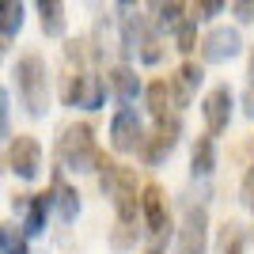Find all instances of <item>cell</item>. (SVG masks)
I'll return each instance as SVG.
<instances>
[{"mask_svg": "<svg viewBox=\"0 0 254 254\" xmlns=\"http://www.w3.org/2000/svg\"><path fill=\"white\" fill-rule=\"evenodd\" d=\"M95 171H99V190L114 201L118 220H137V209H140V186H137V171L126 167V163H114L99 148L95 159Z\"/></svg>", "mask_w": 254, "mask_h": 254, "instance_id": "6da1fadb", "label": "cell"}, {"mask_svg": "<svg viewBox=\"0 0 254 254\" xmlns=\"http://www.w3.org/2000/svg\"><path fill=\"white\" fill-rule=\"evenodd\" d=\"M15 87H19V99L31 118H42L50 110V72L38 53H23L15 61Z\"/></svg>", "mask_w": 254, "mask_h": 254, "instance_id": "7a4b0ae2", "label": "cell"}, {"mask_svg": "<svg viewBox=\"0 0 254 254\" xmlns=\"http://www.w3.org/2000/svg\"><path fill=\"white\" fill-rule=\"evenodd\" d=\"M57 159H61V167L76 171V175H84V171H95V159H99V144H95V129L87 126V122H76L61 133L57 140Z\"/></svg>", "mask_w": 254, "mask_h": 254, "instance_id": "3957f363", "label": "cell"}, {"mask_svg": "<svg viewBox=\"0 0 254 254\" xmlns=\"http://www.w3.org/2000/svg\"><path fill=\"white\" fill-rule=\"evenodd\" d=\"M122 38H126V50H133L144 64L163 61V34L156 31L152 19H144V15H126V19H122Z\"/></svg>", "mask_w": 254, "mask_h": 254, "instance_id": "277c9868", "label": "cell"}, {"mask_svg": "<svg viewBox=\"0 0 254 254\" xmlns=\"http://www.w3.org/2000/svg\"><path fill=\"white\" fill-rule=\"evenodd\" d=\"M61 99H64V106L99 110V106L106 103V80H103V76H95V72H84V68H76V72L64 76Z\"/></svg>", "mask_w": 254, "mask_h": 254, "instance_id": "5b68a950", "label": "cell"}, {"mask_svg": "<svg viewBox=\"0 0 254 254\" xmlns=\"http://www.w3.org/2000/svg\"><path fill=\"white\" fill-rule=\"evenodd\" d=\"M179 137H182V118L175 114V110H171V114H163V118H156V133H152V137H144V144H140L144 163H148V167L163 163V159L175 152Z\"/></svg>", "mask_w": 254, "mask_h": 254, "instance_id": "8992f818", "label": "cell"}, {"mask_svg": "<svg viewBox=\"0 0 254 254\" xmlns=\"http://www.w3.org/2000/svg\"><path fill=\"white\" fill-rule=\"evenodd\" d=\"M205 247H209V212L201 205H186L182 224H179V247H175V254H205Z\"/></svg>", "mask_w": 254, "mask_h": 254, "instance_id": "52a82bcc", "label": "cell"}, {"mask_svg": "<svg viewBox=\"0 0 254 254\" xmlns=\"http://www.w3.org/2000/svg\"><path fill=\"white\" fill-rule=\"evenodd\" d=\"M8 167L15 171V179L34 182L42 175V144L34 137H27V133H19V137L11 140V148H8Z\"/></svg>", "mask_w": 254, "mask_h": 254, "instance_id": "ba28073f", "label": "cell"}, {"mask_svg": "<svg viewBox=\"0 0 254 254\" xmlns=\"http://www.w3.org/2000/svg\"><path fill=\"white\" fill-rule=\"evenodd\" d=\"M110 144H114V152H140L144 126L133 106H118V114L110 118Z\"/></svg>", "mask_w": 254, "mask_h": 254, "instance_id": "9c48e42d", "label": "cell"}, {"mask_svg": "<svg viewBox=\"0 0 254 254\" xmlns=\"http://www.w3.org/2000/svg\"><path fill=\"white\" fill-rule=\"evenodd\" d=\"M232 87L220 84V87H212L209 95H205L201 103V118H205V133H212V137H220L224 129H228V122H232Z\"/></svg>", "mask_w": 254, "mask_h": 254, "instance_id": "30bf717a", "label": "cell"}, {"mask_svg": "<svg viewBox=\"0 0 254 254\" xmlns=\"http://www.w3.org/2000/svg\"><path fill=\"white\" fill-rule=\"evenodd\" d=\"M140 212H144V228H148L156 239H163V235L171 232V212H167V197H163V190H159L156 182H148V186H140Z\"/></svg>", "mask_w": 254, "mask_h": 254, "instance_id": "8fae6325", "label": "cell"}, {"mask_svg": "<svg viewBox=\"0 0 254 254\" xmlns=\"http://www.w3.org/2000/svg\"><path fill=\"white\" fill-rule=\"evenodd\" d=\"M243 53V38L235 27H212L209 34L201 38V57L209 64H220V61H232Z\"/></svg>", "mask_w": 254, "mask_h": 254, "instance_id": "7c38bea8", "label": "cell"}, {"mask_svg": "<svg viewBox=\"0 0 254 254\" xmlns=\"http://www.w3.org/2000/svg\"><path fill=\"white\" fill-rule=\"evenodd\" d=\"M167 84H171V95H175V106H190L197 87L205 84V68L197 61H186V64H179V72L171 76Z\"/></svg>", "mask_w": 254, "mask_h": 254, "instance_id": "4fadbf2b", "label": "cell"}, {"mask_svg": "<svg viewBox=\"0 0 254 254\" xmlns=\"http://www.w3.org/2000/svg\"><path fill=\"white\" fill-rule=\"evenodd\" d=\"M106 87H110V95L118 99V106H133L140 95V76L129 68V64H114L110 76H106Z\"/></svg>", "mask_w": 254, "mask_h": 254, "instance_id": "5bb4252c", "label": "cell"}, {"mask_svg": "<svg viewBox=\"0 0 254 254\" xmlns=\"http://www.w3.org/2000/svg\"><path fill=\"white\" fill-rule=\"evenodd\" d=\"M50 201H53V209H57V216H61L64 224H72L76 216H80V193L68 186V182L57 175L53 179V190H50Z\"/></svg>", "mask_w": 254, "mask_h": 254, "instance_id": "9a60e30c", "label": "cell"}, {"mask_svg": "<svg viewBox=\"0 0 254 254\" xmlns=\"http://www.w3.org/2000/svg\"><path fill=\"white\" fill-rule=\"evenodd\" d=\"M50 193H27V220H23V232L27 235H42L46 232V220H50Z\"/></svg>", "mask_w": 254, "mask_h": 254, "instance_id": "2e32d148", "label": "cell"}, {"mask_svg": "<svg viewBox=\"0 0 254 254\" xmlns=\"http://www.w3.org/2000/svg\"><path fill=\"white\" fill-rule=\"evenodd\" d=\"M38 19H42V34H50V38H61L64 27H68L64 0H38Z\"/></svg>", "mask_w": 254, "mask_h": 254, "instance_id": "e0dca14e", "label": "cell"}, {"mask_svg": "<svg viewBox=\"0 0 254 254\" xmlns=\"http://www.w3.org/2000/svg\"><path fill=\"white\" fill-rule=\"evenodd\" d=\"M212 167H216V137L212 133H205V137L193 140V152H190V171L193 175H212Z\"/></svg>", "mask_w": 254, "mask_h": 254, "instance_id": "ac0fdd59", "label": "cell"}, {"mask_svg": "<svg viewBox=\"0 0 254 254\" xmlns=\"http://www.w3.org/2000/svg\"><path fill=\"white\" fill-rule=\"evenodd\" d=\"M144 99H148L152 118H163V114L175 110V95H171V84H167V80H152V84L144 87Z\"/></svg>", "mask_w": 254, "mask_h": 254, "instance_id": "d6986e66", "label": "cell"}, {"mask_svg": "<svg viewBox=\"0 0 254 254\" xmlns=\"http://www.w3.org/2000/svg\"><path fill=\"white\" fill-rule=\"evenodd\" d=\"M182 15H186L182 0H152V23H156V27H167V31H175Z\"/></svg>", "mask_w": 254, "mask_h": 254, "instance_id": "ffe728a7", "label": "cell"}, {"mask_svg": "<svg viewBox=\"0 0 254 254\" xmlns=\"http://www.w3.org/2000/svg\"><path fill=\"white\" fill-rule=\"evenodd\" d=\"M23 27V0H0V34L15 38Z\"/></svg>", "mask_w": 254, "mask_h": 254, "instance_id": "44dd1931", "label": "cell"}, {"mask_svg": "<svg viewBox=\"0 0 254 254\" xmlns=\"http://www.w3.org/2000/svg\"><path fill=\"white\" fill-rule=\"evenodd\" d=\"M175 42H179V53H193L197 50V19L193 15H182L179 27H175Z\"/></svg>", "mask_w": 254, "mask_h": 254, "instance_id": "7402d4cb", "label": "cell"}, {"mask_svg": "<svg viewBox=\"0 0 254 254\" xmlns=\"http://www.w3.org/2000/svg\"><path fill=\"white\" fill-rule=\"evenodd\" d=\"M133 243H137V220H118L114 235H110V247L114 251H129Z\"/></svg>", "mask_w": 254, "mask_h": 254, "instance_id": "603a6c76", "label": "cell"}, {"mask_svg": "<svg viewBox=\"0 0 254 254\" xmlns=\"http://www.w3.org/2000/svg\"><path fill=\"white\" fill-rule=\"evenodd\" d=\"M224 4H228V0H193V19H212V15H220Z\"/></svg>", "mask_w": 254, "mask_h": 254, "instance_id": "cb8c5ba5", "label": "cell"}, {"mask_svg": "<svg viewBox=\"0 0 254 254\" xmlns=\"http://www.w3.org/2000/svg\"><path fill=\"white\" fill-rule=\"evenodd\" d=\"M239 23H254V0H228Z\"/></svg>", "mask_w": 254, "mask_h": 254, "instance_id": "d4e9b609", "label": "cell"}, {"mask_svg": "<svg viewBox=\"0 0 254 254\" xmlns=\"http://www.w3.org/2000/svg\"><path fill=\"white\" fill-rule=\"evenodd\" d=\"M239 197H243V205L254 212V167L243 175V186H239Z\"/></svg>", "mask_w": 254, "mask_h": 254, "instance_id": "484cf974", "label": "cell"}, {"mask_svg": "<svg viewBox=\"0 0 254 254\" xmlns=\"http://www.w3.org/2000/svg\"><path fill=\"white\" fill-rule=\"evenodd\" d=\"M224 254H243V235L235 232V228L224 232Z\"/></svg>", "mask_w": 254, "mask_h": 254, "instance_id": "4316f807", "label": "cell"}, {"mask_svg": "<svg viewBox=\"0 0 254 254\" xmlns=\"http://www.w3.org/2000/svg\"><path fill=\"white\" fill-rule=\"evenodd\" d=\"M0 137H8V91L0 87Z\"/></svg>", "mask_w": 254, "mask_h": 254, "instance_id": "83f0119b", "label": "cell"}, {"mask_svg": "<svg viewBox=\"0 0 254 254\" xmlns=\"http://www.w3.org/2000/svg\"><path fill=\"white\" fill-rule=\"evenodd\" d=\"M247 114L254 118V61H251V84H247Z\"/></svg>", "mask_w": 254, "mask_h": 254, "instance_id": "f1b7e54d", "label": "cell"}, {"mask_svg": "<svg viewBox=\"0 0 254 254\" xmlns=\"http://www.w3.org/2000/svg\"><path fill=\"white\" fill-rule=\"evenodd\" d=\"M4 254H31V251H27V243H23V235H15V243H11Z\"/></svg>", "mask_w": 254, "mask_h": 254, "instance_id": "f546056e", "label": "cell"}, {"mask_svg": "<svg viewBox=\"0 0 254 254\" xmlns=\"http://www.w3.org/2000/svg\"><path fill=\"white\" fill-rule=\"evenodd\" d=\"M8 53V34H0V57Z\"/></svg>", "mask_w": 254, "mask_h": 254, "instance_id": "4dcf8cb0", "label": "cell"}, {"mask_svg": "<svg viewBox=\"0 0 254 254\" xmlns=\"http://www.w3.org/2000/svg\"><path fill=\"white\" fill-rule=\"evenodd\" d=\"M118 4H122V8H133V4H137V0H118Z\"/></svg>", "mask_w": 254, "mask_h": 254, "instance_id": "1f68e13d", "label": "cell"}, {"mask_svg": "<svg viewBox=\"0 0 254 254\" xmlns=\"http://www.w3.org/2000/svg\"><path fill=\"white\" fill-rule=\"evenodd\" d=\"M148 254H163V251H159V247H152V251H148Z\"/></svg>", "mask_w": 254, "mask_h": 254, "instance_id": "d6a6232c", "label": "cell"}]
</instances>
